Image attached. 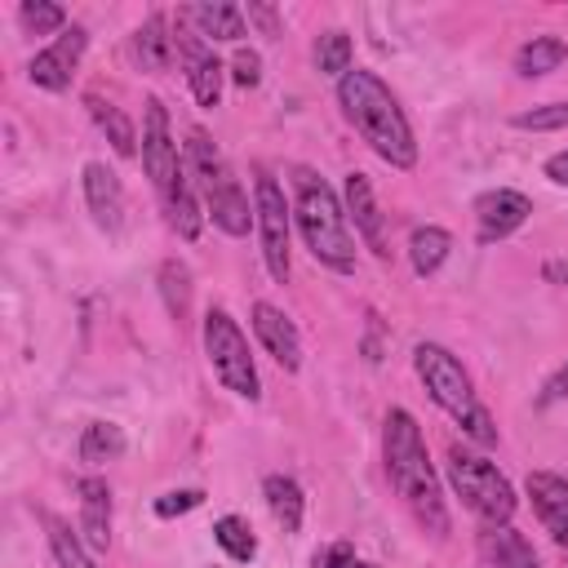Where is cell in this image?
Instances as JSON below:
<instances>
[{
	"mask_svg": "<svg viewBox=\"0 0 568 568\" xmlns=\"http://www.w3.org/2000/svg\"><path fill=\"white\" fill-rule=\"evenodd\" d=\"M84 44H89V31H84V27H67L49 49H40V53L27 62L31 84H40V89H49V93H62V89L71 84L75 67H80Z\"/></svg>",
	"mask_w": 568,
	"mask_h": 568,
	"instance_id": "obj_10",
	"label": "cell"
},
{
	"mask_svg": "<svg viewBox=\"0 0 568 568\" xmlns=\"http://www.w3.org/2000/svg\"><path fill=\"white\" fill-rule=\"evenodd\" d=\"M213 537H217V546H222L231 559H240V564H248V559L257 555V537L248 532V524H244L240 515H222V519L213 524Z\"/></svg>",
	"mask_w": 568,
	"mask_h": 568,
	"instance_id": "obj_29",
	"label": "cell"
},
{
	"mask_svg": "<svg viewBox=\"0 0 568 568\" xmlns=\"http://www.w3.org/2000/svg\"><path fill=\"white\" fill-rule=\"evenodd\" d=\"M568 395V364H559L550 377H546V386H541V395H537V404L546 408V404H555V399H564Z\"/></svg>",
	"mask_w": 568,
	"mask_h": 568,
	"instance_id": "obj_35",
	"label": "cell"
},
{
	"mask_svg": "<svg viewBox=\"0 0 568 568\" xmlns=\"http://www.w3.org/2000/svg\"><path fill=\"white\" fill-rule=\"evenodd\" d=\"M204 355H209L217 382L231 395H240V399L262 395V382H257V368H253V355H248V337L240 333V324L222 306H213L204 315Z\"/></svg>",
	"mask_w": 568,
	"mask_h": 568,
	"instance_id": "obj_7",
	"label": "cell"
},
{
	"mask_svg": "<svg viewBox=\"0 0 568 568\" xmlns=\"http://www.w3.org/2000/svg\"><path fill=\"white\" fill-rule=\"evenodd\" d=\"M142 169H146V178H151V186H155L160 200H169L191 178L186 164L178 160V142L169 133V111H164L160 98H146V115H142Z\"/></svg>",
	"mask_w": 568,
	"mask_h": 568,
	"instance_id": "obj_9",
	"label": "cell"
},
{
	"mask_svg": "<svg viewBox=\"0 0 568 568\" xmlns=\"http://www.w3.org/2000/svg\"><path fill=\"white\" fill-rule=\"evenodd\" d=\"M75 493H80V541L89 550H106L111 546V488H106V479L84 475L75 484Z\"/></svg>",
	"mask_w": 568,
	"mask_h": 568,
	"instance_id": "obj_16",
	"label": "cell"
},
{
	"mask_svg": "<svg viewBox=\"0 0 568 568\" xmlns=\"http://www.w3.org/2000/svg\"><path fill=\"white\" fill-rule=\"evenodd\" d=\"M262 493H266V506H271L275 524L284 532H297L302 528V515H306V497H302L297 479L293 475H266L262 479Z\"/></svg>",
	"mask_w": 568,
	"mask_h": 568,
	"instance_id": "obj_20",
	"label": "cell"
},
{
	"mask_svg": "<svg viewBox=\"0 0 568 568\" xmlns=\"http://www.w3.org/2000/svg\"><path fill=\"white\" fill-rule=\"evenodd\" d=\"M44 528H49V550H53L58 568H93L89 546L71 532V524H62L58 515H44Z\"/></svg>",
	"mask_w": 568,
	"mask_h": 568,
	"instance_id": "obj_27",
	"label": "cell"
},
{
	"mask_svg": "<svg viewBox=\"0 0 568 568\" xmlns=\"http://www.w3.org/2000/svg\"><path fill=\"white\" fill-rule=\"evenodd\" d=\"M448 484H453V493L462 497V506L479 524H488V528L510 524V515H515V488H510V479L484 453H470V448L453 444L448 448Z\"/></svg>",
	"mask_w": 568,
	"mask_h": 568,
	"instance_id": "obj_6",
	"label": "cell"
},
{
	"mask_svg": "<svg viewBox=\"0 0 568 568\" xmlns=\"http://www.w3.org/2000/svg\"><path fill=\"white\" fill-rule=\"evenodd\" d=\"M186 173H191V186L204 195L213 226H222L226 235H248V226H257V213L248 209L240 178L231 173L226 155L213 146V138L204 129L186 133Z\"/></svg>",
	"mask_w": 568,
	"mask_h": 568,
	"instance_id": "obj_5",
	"label": "cell"
},
{
	"mask_svg": "<svg viewBox=\"0 0 568 568\" xmlns=\"http://www.w3.org/2000/svg\"><path fill=\"white\" fill-rule=\"evenodd\" d=\"M89 115L98 120V129L106 133V142L115 146V155H133L138 151V133L129 124V115L115 106V102H102V98H89Z\"/></svg>",
	"mask_w": 568,
	"mask_h": 568,
	"instance_id": "obj_25",
	"label": "cell"
},
{
	"mask_svg": "<svg viewBox=\"0 0 568 568\" xmlns=\"http://www.w3.org/2000/svg\"><path fill=\"white\" fill-rule=\"evenodd\" d=\"M448 253H453V235H448L444 226H417V231L408 235V262H413V271H417L422 280L435 275Z\"/></svg>",
	"mask_w": 568,
	"mask_h": 568,
	"instance_id": "obj_23",
	"label": "cell"
},
{
	"mask_svg": "<svg viewBox=\"0 0 568 568\" xmlns=\"http://www.w3.org/2000/svg\"><path fill=\"white\" fill-rule=\"evenodd\" d=\"M186 18L195 22V31L204 40H244L248 36V18L240 4H226V0H209V4H191Z\"/></svg>",
	"mask_w": 568,
	"mask_h": 568,
	"instance_id": "obj_19",
	"label": "cell"
},
{
	"mask_svg": "<svg viewBox=\"0 0 568 568\" xmlns=\"http://www.w3.org/2000/svg\"><path fill=\"white\" fill-rule=\"evenodd\" d=\"M84 204H89L93 222L106 235H115L124 226V186H120V178L102 160H89L84 164Z\"/></svg>",
	"mask_w": 568,
	"mask_h": 568,
	"instance_id": "obj_14",
	"label": "cell"
},
{
	"mask_svg": "<svg viewBox=\"0 0 568 568\" xmlns=\"http://www.w3.org/2000/svg\"><path fill=\"white\" fill-rule=\"evenodd\" d=\"M546 178L559 182V186H568V151H559V155L546 160Z\"/></svg>",
	"mask_w": 568,
	"mask_h": 568,
	"instance_id": "obj_37",
	"label": "cell"
},
{
	"mask_svg": "<svg viewBox=\"0 0 568 568\" xmlns=\"http://www.w3.org/2000/svg\"><path fill=\"white\" fill-rule=\"evenodd\" d=\"M484 550H488L493 568H541V559H537L532 541H528L524 532H515L510 524L488 528V532H484Z\"/></svg>",
	"mask_w": 568,
	"mask_h": 568,
	"instance_id": "obj_21",
	"label": "cell"
},
{
	"mask_svg": "<svg viewBox=\"0 0 568 568\" xmlns=\"http://www.w3.org/2000/svg\"><path fill=\"white\" fill-rule=\"evenodd\" d=\"M178 53L186 62V84H191L195 102L200 106H217L222 102V75H226V67L217 62V53L204 44L200 31H182V27H178Z\"/></svg>",
	"mask_w": 568,
	"mask_h": 568,
	"instance_id": "obj_11",
	"label": "cell"
},
{
	"mask_svg": "<svg viewBox=\"0 0 568 568\" xmlns=\"http://www.w3.org/2000/svg\"><path fill=\"white\" fill-rule=\"evenodd\" d=\"M564 62H568V44H564L559 36H532V40L515 53V71L528 75V80L550 75V71H559Z\"/></svg>",
	"mask_w": 568,
	"mask_h": 568,
	"instance_id": "obj_22",
	"label": "cell"
},
{
	"mask_svg": "<svg viewBox=\"0 0 568 568\" xmlns=\"http://www.w3.org/2000/svg\"><path fill=\"white\" fill-rule=\"evenodd\" d=\"M124 453V430L115 422H89L84 435H80V462L89 466H102V462H115Z\"/></svg>",
	"mask_w": 568,
	"mask_h": 568,
	"instance_id": "obj_26",
	"label": "cell"
},
{
	"mask_svg": "<svg viewBox=\"0 0 568 568\" xmlns=\"http://www.w3.org/2000/svg\"><path fill=\"white\" fill-rule=\"evenodd\" d=\"M346 217L355 222V231L364 235V244L377 257H386V217H382V209H377L373 186H368L364 173H346Z\"/></svg>",
	"mask_w": 568,
	"mask_h": 568,
	"instance_id": "obj_17",
	"label": "cell"
},
{
	"mask_svg": "<svg viewBox=\"0 0 568 568\" xmlns=\"http://www.w3.org/2000/svg\"><path fill=\"white\" fill-rule=\"evenodd\" d=\"M351 58H355V44H351V36L346 31H324L320 40H315V67L324 71V75H346L351 71Z\"/></svg>",
	"mask_w": 568,
	"mask_h": 568,
	"instance_id": "obj_28",
	"label": "cell"
},
{
	"mask_svg": "<svg viewBox=\"0 0 568 568\" xmlns=\"http://www.w3.org/2000/svg\"><path fill=\"white\" fill-rule=\"evenodd\" d=\"M173 53H178V36H169V18L164 13H151L138 31H133V62L151 75L169 71L173 67Z\"/></svg>",
	"mask_w": 568,
	"mask_h": 568,
	"instance_id": "obj_18",
	"label": "cell"
},
{
	"mask_svg": "<svg viewBox=\"0 0 568 568\" xmlns=\"http://www.w3.org/2000/svg\"><path fill=\"white\" fill-rule=\"evenodd\" d=\"M337 102H342V115L355 124V133L395 169H413L417 164V142H413V129H408V115L399 111L395 93L364 67H351L342 80H337Z\"/></svg>",
	"mask_w": 568,
	"mask_h": 568,
	"instance_id": "obj_2",
	"label": "cell"
},
{
	"mask_svg": "<svg viewBox=\"0 0 568 568\" xmlns=\"http://www.w3.org/2000/svg\"><path fill=\"white\" fill-rule=\"evenodd\" d=\"M515 129H532V133H546V129H568V102H546V106L519 111V115H515Z\"/></svg>",
	"mask_w": 568,
	"mask_h": 568,
	"instance_id": "obj_31",
	"label": "cell"
},
{
	"mask_svg": "<svg viewBox=\"0 0 568 568\" xmlns=\"http://www.w3.org/2000/svg\"><path fill=\"white\" fill-rule=\"evenodd\" d=\"M315 568H355V550L346 541H333L315 555Z\"/></svg>",
	"mask_w": 568,
	"mask_h": 568,
	"instance_id": "obj_34",
	"label": "cell"
},
{
	"mask_svg": "<svg viewBox=\"0 0 568 568\" xmlns=\"http://www.w3.org/2000/svg\"><path fill=\"white\" fill-rule=\"evenodd\" d=\"M253 333H257V342L266 346V355H271L284 373H297V368H302V337H297L293 320H288L280 306L253 302Z\"/></svg>",
	"mask_w": 568,
	"mask_h": 568,
	"instance_id": "obj_13",
	"label": "cell"
},
{
	"mask_svg": "<svg viewBox=\"0 0 568 568\" xmlns=\"http://www.w3.org/2000/svg\"><path fill=\"white\" fill-rule=\"evenodd\" d=\"M18 22H22V31L27 36H62L67 31V9L62 4H49V0H27L22 9H18Z\"/></svg>",
	"mask_w": 568,
	"mask_h": 568,
	"instance_id": "obj_30",
	"label": "cell"
},
{
	"mask_svg": "<svg viewBox=\"0 0 568 568\" xmlns=\"http://www.w3.org/2000/svg\"><path fill=\"white\" fill-rule=\"evenodd\" d=\"M160 297H164V311L178 324H186V315H191V271H186V262H178V257L160 262Z\"/></svg>",
	"mask_w": 568,
	"mask_h": 568,
	"instance_id": "obj_24",
	"label": "cell"
},
{
	"mask_svg": "<svg viewBox=\"0 0 568 568\" xmlns=\"http://www.w3.org/2000/svg\"><path fill=\"white\" fill-rule=\"evenodd\" d=\"M244 18H248V22H257V27H262V36H280V18H275V9H271V4H248V9H244Z\"/></svg>",
	"mask_w": 568,
	"mask_h": 568,
	"instance_id": "obj_36",
	"label": "cell"
},
{
	"mask_svg": "<svg viewBox=\"0 0 568 568\" xmlns=\"http://www.w3.org/2000/svg\"><path fill=\"white\" fill-rule=\"evenodd\" d=\"M413 368H417V377L426 382L430 399L462 426L466 439H475V444H484V448L497 444V426H493L488 408L479 404V395H475V386H470V373L462 368V359H457L448 346H439V342H417Z\"/></svg>",
	"mask_w": 568,
	"mask_h": 568,
	"instance_id": "obj_4",
	"label": "cell"
},
{
	"mask_svg": "<svg viewBox=\"0 0 568 568\" xmlns=\"http://www.w3.org/2000/svg\"><path fill=\"white\" fill-rule=\"evenodd\" d=\"M293 222L315 262L342 275L355 271V240L346 226V209L337 204L333 186L315 169H302V164L293 169Z\"/></svg>",
	"mask_w": 568,
	"mask_h": 568,
	"instance_id": "obj_3",
	"label": "cell"
},
{
	"mask_svg": "<svg viewBox=\"0 0 568 568\" xmlns=\"http://www.w3.org/2000/svg\"><path fill=\"white\" fill-rule=\"evenodd\" d=\"M231 80H235L240 89H253V84L262 80V58H257L253 49H240V53L231 58Z\"/></svg>",
	"mask_w": 568,
	"mask_h": 568,
	"instance_id": "obj_33",
	"label": "cell"
},
{
	"mask_svg": "<svg viewBox=\"0 0 568 568\" xmlns=\"http://www.w3.org/2000/svg\"><path fill=\"white\" fill-rule=\"evenodd\" d=\"M355 568H373V564H359V559H355Z\"/></svg>",
	"mask_w": 568,
	"mask_h": 568,
	"instance_id": "obj_39",
	"label": "cell"
},
{
	"mask_svg": "<svg viewBox=\"0 0 568 568\" xmlns=\"http://www.w3.org/2000/svg\"><path fill=\"white\" fill-rule=\"evenodd\" d=\"M204 501V493L200 488H178V493H164V497H155V515L160 519H173V515H186V510H195Z\"/></svg>",
	"mask_w": 568,
	"mask_h": 568,
	"instance_id": "obj_32",
	"label": "cell"
},
{
	"mask_svg": "<svg viewBox=\"0 0 568 568\" xmlns=\"http://www.w3.org/2000/svg\"><path fill=\"white\" fill-rule=\"evenodd\" d=\"M253 213H257L262 262H266L271 280L284 284L288 280V204H284L280 182L266 169H257V178H253Z\"/></svg>",
	"mask_w": 568,
	"mask_h": 568,
	"instance_id": "obj_8",
	"label": "cell"
},
{
	"mask_svg": "<svg viewBox=\"0 0 568 568\" xmlns=\"http://www.w3.org/2000/svg\"><path fill=\"white\" fill-rule=\"evenodd\" d=\"M382 457H386L390 488L404 497L413 519L430 537H448V510H444V497H439V479L430 470L422 430H417L408 408H390L386 413V422H382Z\"/></svg>",
	"mask_w": 568,
	"mask_h": 568,
	"instance_id": "obj_1",
	"label": "cell"
},
{
	"mask_svg": "<svg viewBox=\"0 0 568 568\" xmlns=\"http://www.w3.org/2000/svg\"><path fill=\"white\" fill-rule=\"evenodd\" d=\"M541 275H546L550 284H568V257H555V262H546V266H541Z\"/></svg>",
	"mask_w": 568,
	"mask_h": 568,
	"instance_id": "obj_38",
	"label": "cell"
},
{
	"mask_svg": "<svg viewBox=\"0 0 568 568\" xmlns=\"http://www.w3.org/2000/svg\"><path fill=\"white\" fill-rule=\"evenodd\" d=\"M532 213V200L524 191H510V186H497V191H484L475 200V222H479V244H493V240H506L510 231H519Z\"/></svg>",
	"mask_w": 568,
	"mask_h": 568,
	"instance_id": "obj_12",
	"label": "cell"
},
{
	"mask_svg": "<svg viewBox=\"0 0 568 568\" xmlns=\"http://www.w3.org/2000/svg\"><path fill=\"white\" fill-rule=\"evenodd\" d=\"M524 488L532 497V510H537L541 528L555 537V546H568V479H559L550 470H532Z\"/></svg>",
	"mask_w": 568,
	"mask_h": 568,
	"instance_id": "obj_15",
	"label": "cell"
}]
</instances>
